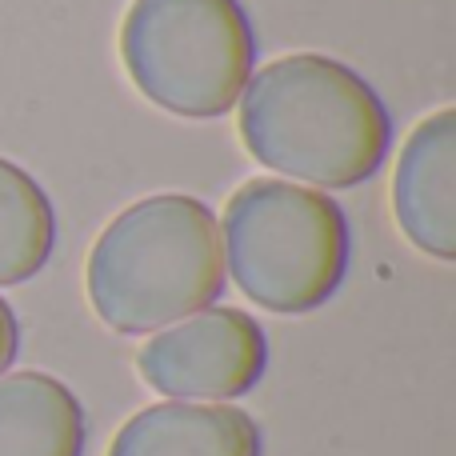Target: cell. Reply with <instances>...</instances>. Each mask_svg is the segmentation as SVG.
Segmentation results:
<instances>
[{
  "mask_svg": "<svg viewBox=\"0 0 456 456\" xmlns=\"http://www.w3.org/2000/svg\"><path fill=\"white\" fill-rule=\"evenodd\" d=\"M236 128L252 160L313 189H356L393 149L377 88L321 53L276 56L248 77Z\"/></svg>",
  "mask_w": 456,
  "mask_h": 456,
  "instance_id": "obj_1",
  "label": "cell"
},
{
  "mask_svg": "<svg viewBox=\"0 0 456 456\" xmlns=\"http://www.w3.org/2000/svg\"><path fill=\"white\" fill-rule=\"evenodd\" d=\"M85 292L93 313L120 337H149L213 308L224 292L216 213L184 192L128 205L93 240Z\"/></svg>",
  "mask_w": 456,
  "mask_h": 456,
  "instance_id": "obj_2",
  "label": "cell"
},
{
  "mask_svg": "<svg viewBox=\"0 0 456 456\" xmlns=\"http://www.w3.org/2000/svg\"><path fill=\"white\" fill-rule=\"evenodd\" d=\"M216 224L224 273L265 313H316L345 284L348 221L329 192L252 176L228 197Z\"/></svg>",
  "mask_w": 456,
  "mask_h": 456,
  "instance_id": "obj_3",
  "label": "cell"
},
{
  "mask_svg": "<svg viewBox=\"0 0 456 456\" xmlns=\"http://www.w3.org/2000/svg\"><path fill=\"white\" fill-rule=\"evenodd\" d=\"M117 45L136 93L184 120L232 112L256 64L240 0H133Z\"/></svg>",
  "mask_w": 456,
  "mask_h": 456,
  "instance_id": "obj_4",
  "label": "cell"
},
{
  "mask_svg": "<svg viewBox=\"0 0 456 456\" xmlns=\"http://www.w3.org/2000/svg\"><path fill=\"white\" fill-rule=\"evenodd\" d=\"M144 385L168 401H236L265 380L268 337L244 308H200L136 353Z\"/></svg>",
  "mask_w": 456,
  "mask_h": 456,
  "instance_id": "obj_5",
  "label": "cell"
},
{
  "mask_svg": "<svg viewBox=\"0 0 456 456\" xmlns=\"http://www.w3.org/2000/svg\"><path fill=\"white\" fill-rule=\"evenodd\" d=\"M396 224L412 248L433 260H456V112L425 117L396 157Z\"/></svg>",
  "mask_w": 456,
  "mask_h": 456,
  "instance_id": "obj_6",
  "label": "cell"
},
{
  "mask_svg": "<svg viewBox=\"0 0 456 456\" xmlns=\"http://www.w3.org/2000/svg\"><path fill=\"white\" fill-rule=\"evenodd\" d=\"M265 433L236 404L165 401L117 428L109 456H260Z\"/></svg>",
  "mask_w": 456,
  "mask_h": 456,
  "instance_id": "obj_7",
  "label": "cell"
},
{
  "mask_svg": "<svg viewBox=\"0 0 456 456\" xmlns=\"http://www.w3.org/2000/svg\"><path fill=\"white\" fill-rule=\"evenodd\" d=\"M80 396L48 372L0 377V456H85Z\"/></svg>",
  "mask_w": 456,
  "mask_h": 456,
  "instance_id": "obj_8",
  "label": "cell"
},
{
  "mask_svg": "<svg viewBox=\"0 0 456 456\" xmlns=\"http://www.w3.org/2000/svg\"><path fill=\"white\" fill-rule=\"evenodd\" d=\"M56 244L53 200L37 176L0 157V284H24L48 265Z\"/></svg>",
  "mask_w": 456,
  "mask_h": 456,
  "instance_id": "obj_9",
  "label": "cell"
},
{
  "mask_svg": "<svg viewBox=\"0 0 456 456\" xmlns=\"http://www.w3.org/2000/svg\"><path fill=\"white\" fill-rule=\"evenodd\" d=\"M16 353H20V321H16L12 305L0 297V377L12 369Z\"/></svg>",
  "mask_w": 456,
  "mask_h": 456,
  "instance_id": "obj_10",
  "label": "cell"
}]
</instances>
